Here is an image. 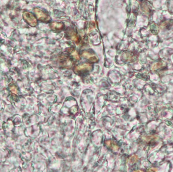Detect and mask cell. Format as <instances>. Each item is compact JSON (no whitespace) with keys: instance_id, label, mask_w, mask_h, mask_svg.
I'll use <instances>...</instances> for the list:
<instances>
[{"instance_id":"5","label":"cell","mask_w":173,"mask_h":172,"mask_svg":"<svg viewBox=\"0 0 173 172\" xmlns=\"http://www.w3.org/2000/svg\"><path fill=\"white\" fill-rule=\"evenodd\" d=\"M82 56L85 58L88 59L89 61L91 62H97L98 61V59L97 56H95V54H92L88 51H84L82 53Z\"/></svg>"},{"instance_id":"6","label":"cell","mask_w":173,"mask_h":172,"mask_svg":"<svg viewBox=\"0 0 173 172\" xmlns=\"http://www.w3.org/2000/svg\"><path fill=\"white\" fill-rule=\"evenodd\" d=\"M64 25L60 22H53L50 24V28L54 31H60L63 29Z\"/></svg>"},{"instance_id":"4","label":"cell","mask_w":173,"mask_h":172,"mask_svg":"<svg viewBox=\"0 0 173 172\" xmlns=\"http://www.w3.org/2000/svg\"><path fill=\"white\" fill-rule=\"evenodd\" d=\"M92 69V66L89 64H84L81 65L77 66L75 67V71L77 73H81V72H86L87 71H90Z\"/></svg>"},{"instance_id":"2","label":"cell","mask_w":173,"mask_h":172,"mask_svg":"<svg viewBox=\"0 0 173 172\" xmlns=\"http://www.w3.org/2000/svg\"><path fill=\"white\" fill-rule=\"evenodd\" d=\"M34 11L37 19L41 21L48 22L50 20V16L47 13H46L45 12H44L41 9L36 8L34 9Z\"/></svg>"},{"instance_id":"3","label":"cell","mask_w":173,"mask_h":172,"mask_svg":"<svg viewBox=\"0 0 173 172\" xmlns=\"http://www.w3.org/2000/svg\"><path fill=\"white\" fill-rule=\"evenodd\" d=\"M66 36L69 38L70 40L75 42H79V39L78 36L77 35L76 33L74 31V30L72 29H69L66 31Z\"/></svg>"},{"instance_id":"1","label":"cell","mask_w":173,"mask_h":172,"mask_svg":"<svg viewBox=\"0 0 173 172\" xmlns=\"http://www.w3.org/2000/svg\"><path fill=\"white\" fill-rule=\"evenodd\" d=\"M23 18L24 20L28 24L32 26V27H35L37 24V19L34 15L32 13L28 12H25L23 13Z\"/></svg>"},{"instance_id":"7","label":"cell","mask_w":173,"mask_h":172,"mask_svg":"<svg viewBox=\"0 0 173 172\" xmlns=\"http://www.w3.org/2000/svg\"><path fill=\"white\" fill-rule=\"evenodd\" d=\"M72 55H73V56L75 59H77V60L79 59V56H78V54L77 53L76 51H73V52H72Z\"/></svg>"}]
</instances>
